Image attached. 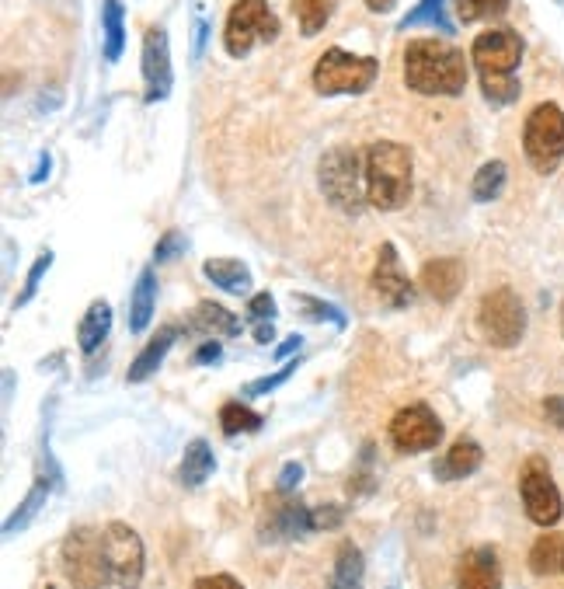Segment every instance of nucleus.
Masks as SVG:
<instances>
[{"instance_id": "72a5a7b5", "label": "nucleus", "mask_w": 564, "mask_h": 589, "mask_svg": "<svg viewBox=\"0 0 564 589\" xmlns=\"http://www.w3.org/2000/svg\"><path fill=\"white\" fill-rule=\"evenodd\" d=\"M425 21H439V25H443L446 32H453V25L446 21V0H422V4H418L415 11H411L408 18L401 21V28L425 25Z\"/></svg>"}, {"instance_id": "39448f33", "label": "nucleus", "mask_w": 564, "mask_h": 589, "mask_svg": "<svg viewBox=\"0 0 564 589\" xmlns=\"http://www.w3.org/2000/svg\"><path fill=\"white\" fill-rule=\"evenodd\" d=\"M376 74H380V63L373 56H352L335 46L314 63V91L324 98L363 95L373 88Z\"/></svg>"}, {"instance_id": "412c9836", "label": "nucleus", "mask_w": 564, "mask_h": 589, "mask_svg": "<svg viewBox=\"0 0 564 589\" xmlns=\"http://www.w3.org/2000/svg\"><path fill=\"white\" fill-rule=\"evenodd\" d=\"M366 586V562L363 551L352 541L338 544L335 572H331V589H363Z\"/></svg>"}, {"instance_id": "2eb2a0df", "label": "nucleus", "mask_w": 564, "mask_h": 589, "mask_svg": "<svg viewBox=\"0 0 564 589\" xmlns=\"http://www.w3.org/2000/svg\"><path fill=\"white\" fill-rule=\"evenodd\" d=\"M457 589H502V562L491 544H477L460 558Z\"/></svg>"}, {"instance_id": "f704fd0d", "label": "nucleus", "mask_w": 564, "mask_h": 589, "mask_svg": "<svg viewBox=\"0 0 564 589\" xmlns=\"http://www.w3.org/2000/svg\"><path fill=\"white\" fill-rule=\"evenodd\" d=\"M49 265H53V251H42V255L32 262V269H28V279H25V286H21L18 297H14V307H25L28 300L35 297V290H39V283H42V276H46Z\"/></svg>"}, {"instance_id": "6ab92c4d", "label": "nucleus", "mask_w": 564, "mask_h": 589, "mask_svg": "<svg viewBox=\"0 0 564 589\" xmlns=\"http://www.w3.org/2000/svg\"><path fill=\"white\" fill-rule=\"evenodd\" d=\"M175 339H178V328H161V332L143 346V353L133 359V366H129V373H126L129 384H143L147 377H154V373L161 370L164 356L175 346Z\"/></svg>"}, {"instance_id": "4be33fe9", "label": "nucleus", "mask_w": 564, "mask_h": 589, "mask_svg": "<svg viewBox=\"0 0 564 589\" xmlns=\"http://www.w3.org/2000/svg\"><path fill=\"white\" fill-rule=\"evenodd\" d=\"M154 307H157V276L154 269H143L133 286V297H129V328L143 332L150 325V318H154Z\"/></svg>"}, {"instance_id": "0eeeda50", "label": "nucleus", "mask_w": 564, "mask_h": 589, "mask_svg": "<svg viewBox=\"0 0 564 589\" xmlns=\"http://www.w3.org/2000/svg\"><path fill=\"white\" fill-rule=\"evenodd\" d=\"M477 325L495 349H516L526 335V307L516 297V290L498 286V290L484 293L481 307H477Z\"/></svg>"}, {"instance_id": "bb28decb", "label": "nucleus", "mask_w": 564, "mask_h": 589, "mask_svg": "<svg viewBox=\"0 0 564 589\" xmlns=\"http://www.w3.org/2000/svg\"><path fill=\"white\" fill-rule=\"evenodd\" d=\"M289 7H293L296 21H300L303 35L324 32V25H328L331 14H335V0H289Z\"/></svg>"}, {"instance_id": "c03bdc74", "label": "nucleus", "mask_w": 564, "mask_h": 589, "mask_svg": "<svg viewBox=\"0 0 564 589\" xmlns=\"http://www.w3.org/2000/svg\"><path fill=\"white\" fill-rule=\"evenodd\" d=\"M544 415L554 422L558 429H564V398H547L544 401Z\"/></svg>"}, {"instance_id": "5701e85b", "label": "nucleus", "mask_w": 564, "mask_h": 589, "mask_svg": "<svg viewBox=\"0 0 564 589\" xmlns=\"http://www.w3.org/2000/svg\"><path fill=\"white\" fill-rule=\"evenodd\" d=\"M108 328H112V307L105 300H94L88 311H84L81 325H77V346H81V353H94L108 339Z\"/></svg>"}, {"instance_id": "f3484780", "label": "nucleus", "mask_w": 564, "mask_h": 589, "mask_svg": "<svg viewBox=\"0 0 564 589\" xmlns=\"http://www.w3.org/2000/svg\"><path fill=\"white\" fill-rule=\"evenodd\" d=\"M373 290L380 297H387L394 307H404L415 300V286L411 279L401 272V262H397L394 244H380V255H376V269H373Z\"/></svg>"}, {"instance_id": "b1692460", "label": "nucleus", "mask_w": 564, "mask_h": 589, "mask_svg": "<svg viewBox=\"0 0 564 589\" xmlns=\"http://www.w3.org/2000/svg\"><path fill=\"white\" fill-rule=\"evenodd\" d=\"M213 468H216L213 447H209L206 440H192L185 447V454H182V468H178V478H182L185 488H199V485H206V478L213 474Z\"/></svg>"}, {"instance_id": "ddd939ff", "label": "nucleus", "mask_w": 564, "mask_h": 589, "mask_svg": "<svg viewBox=\"0 0 564 589\" xmlns=\"http://www.w3.org/2000/svg\"><path fill=\"white\" fill-rule=\"evenodd\" d=\"M470 60L477 67V77L481 74H512L523 60V39L509 28H488L474 39V49H470Z\"/></svg>"}, {"instance_id": "ea45409f", "label": "nucleus", "mask_w": 564, "mask_h": 589, "mask_svg": "<svg viewBox=\"0 0 564 589\" xmlns=\"http://www.w3.org/2000/svg\"><path fill=\"white\" fill-rule=\"evenodd\" d=\"M293 373H296V363H286L279 373H272V377H262V380H258V384H251V387H248V394H251V398H258V394H269V391H276V387L282 384V380H286V377H293Z\"/></svg>"}, {"instance_id": "a19ab883", "label": "nucleus", "mask_w": 564, "mask_h": 589, "mask_svg": "<svg viewBox=\"0 0 564 589\" xmlns=\"http://www.w3.org/2000/svg\"><path fill=\"white\" fill-rule=\"evenodd\" d=\"M300 481H303V464L300 461H289L286 468H282V474H279V492H293Z\"/></svg>"}, {"instance_id": "f257e3e1", "label": "nucleus", "mask_w": 564, "mask_h": 589, "mask_svg": "<svg viewBox=\"0 0 564 589\" xmlns=\"http://www.w3.org/2000/svg\"><path fill=\"white\" fill-rule=\"evenodd\" d=\"M404 84L418 95L457 98L467 88V56L443 39H415L404 46Z\"/></svg>"}, {"instance_id": "4468645a", "label": "nucleus", "mask_w": 564, "mask_h": 589, "mask_svg": "<svg viewBox=\"0 0 564 589\" xmlns=\"http://www.w3.org/2000/svg\"><path fill=\"white\" fill-rule=\"evenodd\" d=\"M307 530H314L310 509L300 499H293V492H279V502L269 509L258 534H262V541H296Z\"/></svg>"}, {"instance_id": "a18cd8bd", "label": "nucleus", "mask_w": 564, "mask_h": 589, "mask_svg": "<svg viewBox=\"0 0 564 589\" xmlns=\"http://www.w3.org/2000/svg\"><path fill=\"white\" fill-rule=\"evenodd\" d=\"M300 346H303L300 335H289V339H282V342H279V349H276V353H272V356H276V359H289V356H293Z\"/></svg>"}, {"instance_id": "aec40b11", "label": "nucleus", "mask_w": 564, "mask_h": 589, "mask_svg": "<svg viewBox=\"0 0 564 589\" xmlns=\"http://www.w3.org/2000/svg\"><path fill=\"white\" fill-rule=\"evenodd\" d=\"M202 276L213 286H220V290L237 293V297L251 293V269L244 262H237V258H209L202 265Z\"/></svg>"}, {"instance_id": "e433bc0d", "label": "nucleus", "mask_w": 564, "mask_h": 589, "mask_svg": "<svg viewBox=\"0 0 564 589\" xmlns=\"http://www.w3.org/2000/svg\"><path fill=\"white\" fill-rule=\"evenodd\" d=\"M296 304H300L303 311L310 314V318H331V321H335V325H345V314L338 311V307H331V304H321V300L307 297V293H300V297H296Z\"/></svg>"}, {"instance_id": "09e8293b", "label": "nucleus", "mask_w": 564, "mask_h": 589, "mask_svg": "<svg viewBox=\"0 0 564 589\" xmlns=\"http://www.w3.org/2000/svg\"><path fill=\"white\" fill-rule=\"evenodd\" d=\"M397 0H366V7H370V11H376V14H383V11H390V7H394Z\"/></svg>"}, {"instance_id": "c756f323", "label": "nucleus", "mask_w": 564, "mask_h": 589, "mask_svg": "<svg viewBox=\"0 0 564 589\" xmlns=\"http://www.w3.org/2000/svg\"><path fill=\"white\" fill-rule=\"evenodd\" d=\"M505 189V164L502 161H488L477 168L474 182H470V196L477 199V203H491V199H498Z\"/></svg>"}, {"instance_id": "a878e982", "label": "nucleus", "mask_w": 564, "mask_h": 589, "mask_svg": "<svg viewBox=\"0 0 564 589\" xmlns=\"http://www.w3.org/2000/svg\"><path fill=\"white\" fill-rule=\"evenodd\" d=\"M122 4L119 0H105V7H101V32H105V60L115 63L122 56V49H126V21H122Z\"/></svg>"}, {"instance_id": "c9c22d12", "label": "nucleus", "mask_w": 564, "mask_h": 589, "mask_svg": "<svg viewBox=\"0 0 564 589\" xmlns=\"http://www.w3.org/2000/svg\"><path fill=\"white\" fill-rule=\"evenodd\" d=\"M188 248V241H185V234L182 231H168L157 241V248H154V262L161 265V262H171L175 255H182V251Z\"/></svg>"}, {"instance_id": "7ed1b4c3", "label": "nucleus", "mask_w": 564, "mask_h": 589, "mask_svg": "<svg viewBox=\"0 0 564 589\" xmlns=\"http://www.w3.org/2000/svg\"><path fill=\"white\" fill-rule=\"evenodd\" d=\"M317 182L335 210L356 217L366 203V154L352 147H331L317 164Z\"/></svg>"}, {"instance_id": "de8ad7c7", "label": "nucleus", "mask_w": 564, "mask_h": 589, "mask_svg": "<svg viewBox=\"0 0 564 589\" xmlns=\"http://www.w3.org/2000/svg\"><path fill=\"white\" fill-rule=\"evenodd\" d=\"M46 175H49V154H42L39 168L32 171V185H35V182H42V178H46Z\"/></svg>"}, {"instance_id": "1a4fd4ad", "label": "nucleus", "mask_w": 564, "mask_h": 589, "mask_svg": "<svg viewBox=\"0 0 564 589\" xmlns=\"http://www.w3.org/2000/svg\"><path fill=\"white\" fill-rule=\"evenodd\" d=\"M519 492H523V506L526 516H530L537 527H554L564 513L561 492L554 485L551 471H547L544 457H530L523 464V474H519Z\"/></svg>"}, {"instance_id": "49530a36", "label": "nucleus", "mask_w": 564, "mask_h": 589, "mask_svg": "<svg viewBox=\"0 0 564 589\" xmlns=\"http://www.w3.org/2000/svg\"><path fill=\"white\" fill-rule=\"evenodd\" d=\"M272 335H276V328H272V321H258V328H255V342H269Z\"/></svg>"}, {"instance_id": "8fccbe9b", "label": "nucleus", "mask_w": 564, "mask_h": 589, "mask_svg": "<svg viewBox=\"0 0 564 589\" xmlns=\"http://www.w3.org/2000/svg\"><path fill=\"white\" fill-rule=\"evenodd\" d=\"M561 569H564V558H561Z\"/></svg>"}, {"instance_id": "c85d7f7f", "label": "nucleus", "mask_w": 564, "mask_h": 589, "mask_svg": "<svg viewBox=\"0 0 564 589\" xmlns=\"http://www.w3.org/2000/svg\"><path fill=\"white\" fill-rule=\"evenodd\" d=\"M220 426L227 436H244V433H258L265 426V419L258 412H251L248 405H241V401H227L220 408Z\"/></svg>"}, {"instance_id": "f03ea898", "label": "nucleus", "mask_w": 564, "mask_h": 589, "mask_svg": "<svg viewBox=\"0 0 564 589\" xmlns=\"http://www.w3.org/2000/svg\"><path fill=\"white\" fill-rule=\"evenodd\" d=\"M411 199V150L394 140L366 147V203L380 213L401 210Z\"/></svg>"}, {"instance_id": "2f4dec72", "label": "nucleus", "mask_w": 564, "mask_h": 589, "mask_svg": "<svg viewBox=\"0 0 564 589\" xmlns=\"http://www.w3.org/2000/svg\"><path fill=\"white\" fill-rule=\"evenodd\" d=\"M481 91L491 105H512L523 88L512 74H481Z\"/></svg>"}, {"instance_id": "4c0bfd02", "label": "nucleus", "mask_w": 564, "mask_h": 589, "mask_svg": "<svg viewBox=\"0 0 564 589\" xmlns=\"http://www.w3.org/2000/svg\"><path fill=\"white\" fill-rule=\"evenodd\" d=\"M248 318L251 321H272L276 318V300H272V293H255V297L248 300Z\"/></svg>"}, {"instance_id": "a211bd4d", "label": "nucleus", "mask_w": 564, "mask_h": 589, "mask_svg": "<svg viewBox=\"0 0 564 589\" xmlns=\"http://www.w3.org/2000/svg\"><path fill=\"white\" fill-rule=\"evenodd\" d=\"M481 464H484V450L477 447L474 440H457L446 450V457L436 461L432 474H436L439 481H460V478H470Z\"/></svg>"}, {"instance_id": "f8f14e48", "label": "nucleus", "mask_w": 564, "mask_h": 589, "mask_svg": "<svg viewBox=\"0 0 564 589\" xmlns=\"http://www.w3.org/2000/svg\"><path fill=\"white\" fill-rule=\"evenodd\" d=\"M171 42L161 25H150L143 32V102L157 105L171 95Z\"/></svg>"}, {"instance_id": "423d86ee", "label": "nucleus", "mask_w": 564, "mask_h": 589, "mask_svg": "<svg viewBox=\"0 0 564 589\" xmlns=\"http://www.w3.org/2000/svg\"><path fill=\"white\" fill-rule=\"evenodd\" d=\"M526 161L537 175H554L564 161V112L554 102H540L523 126Z\"/></svg>"}, {"instance_id": "dca6fc26", "label": "nucleus", "mask_w": 564, "mask_h": 589, "mask_svg": "<svg viewBox=\"0 0 564 589\" xmlns=\"http://www.w3.org/2000/svg\"><path fill=\"white\" fill-rule=\"evenodd\" d=\"M464 279V262H457V258H432V262L422 265L418 286H422L425 297L439 300V304H453L457 293L464 290Z\"/></svg>"}, {"instance_id": "473e14b6", "label": "nucleus", "mask_w": 564, "mask_h": 589, "mask_svg": "<svg viewBox=\"0 0 564 589\" xmlns=\"http://www.w3.org/2000/svg\"><path fill=\"white\" fill-rule=\"evenodd\" d=\"M505 7H509V0H457V14L464 25H470V21H484V18H498V14H505Z\"/></svg>"}, {"instance_id": "9d476101", "label": "nucleus", "mask_w": 564, "mask_h": 589, "mask_svg": "<svg viewBox=\"0 0 564 589\" xmlns=\"http://www.w3.org/2000/svg\"><path fill=\"white\" fill-rule=\"evenodd\" d=\"M390 440L401 454H425L443 440V422L436 419V412L425 401H415L390 419Z\"/></svg>"}, {"instance_id": "58836bf2", "label": "nucleus", "mask_w": 564, "mask_h": 589, "mask_svg": "<svg viewBox=\"0 0 564 589\" xmlns=\"http://www.w3.org/2000/svg\"><path fill=\"white\" fill-rule=\"evenodd\" d=\"M310 520H314V530H335V527H342L345 509L342 506H321L310 513Z\"/></svg>"}, {"instance_id": "393cba45", "label": "nucleus", "mask_w": 564, "mask_h": 589, "mask_svg": "<svg viewBox=\"0 0 564 589\" xmlns=\"http://www.w3.org/2000/svg\"><path fill=\"white\" fill-rule=\"evenodd\" d=\"M188 328H195V332L227 335V339H234V335H241V321H237V314H230L227 307L213 304V300H206V304L195 307L192 318H188Z\"/></svg>"}, {"instance_id": "37998d69", "label": "nucleus", "mask_w": 564, "mask_h": 589, "mask_svg": "<svg viewBox=\"0 0 564 589\" xmlns=\"http://www.w3.org/2000/svg\"><path fill=\"white\" fill-rule=\"evenodd\" d=\"M220 359H223L220 342H206V346L195 349V363H199V366H206V363H220Z\"/></svg>"}, {"instance_id": "7c9ffc66", "label": "nucleus", "mask_w": 564, "mask_h": 589, "mask_svg": "<svg viewBox=\"0 0 564 589\" xmlns=\"http://www.w3.org/2000/svg\"><path fill=\"white\" fill-rule=\"evenodd\" d=\"M561 558H564V541L558 534H544V537H537V544H533V551H530V569L537 572V576H551L561 565Z\"/></svg>"}, {"instance_id": "20e7f679", "label": "nucleus", "mask_w": 564, "mask_h": 589, "mask_svg": "<svg viewBox=\"0 0 564 589\" xmlns=\"http://www.w3.org/2000/svg\"><path fill=\"white\" fill-rule=\"evenodd\" d=\"M63 572L74 589H112L115 576L108 565L105 534L98 527H74L63 537Z\"/></svg>"}, {"instance_id": "9b49d317", "label": "nucleus", "mask_w": 564, "mask_h": 589, "mask_svg": "<svg viewBox=\"0 0 564 589\" xmlns=\"http://www.w3.org/2000/svg\"><path fill=\"white\" fill-rule=\"evenodd\" d=\"M105 551H108V565H112V576L119 589H140L143 586V541L129 523L112 520L105 530Z\"/></svg>"}, {"instance_id": "79ce46f5", "label": "nucleus", "mask_w": 564, "mask_h": 589, "mask_svg": "<svg viewBox=\"0 0 564 589\" xmlns=\"http://www.w3.org/2000/svg\"><path fill=\"white\" fill-rule=\"evenodd\" d=\"M192 589H244V586L237 583L234 576H227V572H220V576H202L199 583H195Z\"/></svg>"}, {"instance_id": "6e6552de", "label": "nucleus", "mask_w": 564, "mask_h": 589, "mask_svg": "<svg viewBox=\"0 0 564 589\" xmlns=\"http://www.w3.org/2000/svg\"><path fill=\"white\" fill-rule=\"evenodd\" d=\"M282 25L272 14V7L265 0H237L227 14V28H223V46L234 60L251 53L255 42H272L279 39Z\"/></svg>"}, {"instance_id": "cd10ccee", "label": "nucleus", "mask_w": 564, "mask_h": 589, "mask_svg": "<svg viewBox=\"0 0 564 589\" xmlns=\"http://www.w3.org/2000/svg\"><path fill=\"white\" fill-rule=\"evenodd\" d=\"M46 495H49V478H35V485L28 488L25 502H21V506L14 509L11 516H7L4 534H14V530H25L28 523H32V516L39 513L42 506H46Z\"/></svg>"}]
</instances>
